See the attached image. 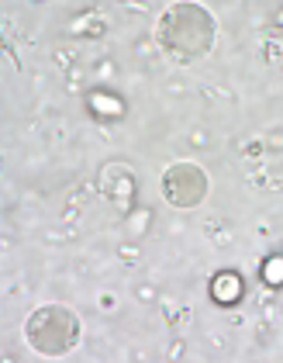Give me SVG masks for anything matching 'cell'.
<instances>
[{"mask_svg":"<svg viewBox=\"0 0 283 363\" xmlns=\"http://www.w3.org/2000/svg\"><path fill=\"white\" fill-rule=\"evenodd\" d=\"M262 280H266L270 287H280V280H283V259L280 256H270V259L262 263Z\"/></svg>","mask_w":283,"mask_h":363,"instance_id":"cell-6","label":"cell"},{"mask_svg":"<svg viewBox=\"0 0 283 363\" xmlns=\"http://www.w3.org/2000/svg\"><path fill=\"white\" fill-rule=\"evenodd\" d=\"M25 335L31 350H38L42 357H66L80 342V318L66 305H45L31 311Z\"/></svg>","mask_w":283,"mask_h":363,"instance_id":"cell-2","label":"cell"},{"mask_svg":"<svg viewBox=\"0 0 283 363\" xmlns=\"http://www.w3.org/2000/svg\"><path fill=\"white\" fill-rule=\"evenodd\" d=\"M242 294H246V284H242V277H238L235 270L214 274V280H211V298H214L218 305H238Z\"/></svg>","mask_w":283,"mask_h":363,"instance_id":"cell-4","label":"cell"},{"mask_svg":"<svg viewBox=\"0 0 283 363\" xmlns=\"http://www.w3.org/2000/svg\"><path fill=\"white\" fill-rule=\"evenodd\" d=\"M163 194L173 208H197L207 197V173L194 163H176L163 173Z\"/></svg>","mask_w":283,"mask_h":363,"instance_id":"cell-3","label":"cell"},{"mask_svg":"<svg viewBox=\"0 0 283 363\" xmlns=\"http://www.w3.org/2000/svg\"><path fill=\"white\" fill-rule=\"evenodd\" d=\"M86 108L97 114L100 121H114V118L125 114V101L117 94H111V90H90L86 94Z\"/></svg>","mask_w":283,"mask_h":363,"instance_id":"cell-5","label":"cell"},{"mask_svg":"<svg viewBox=\"0 0 283 363\" xmlns=\"http://www.w3.org/2000/svg\"><path fill=\"white\" fill-rule=\"evenodd\" d=\"M159 45L176 62L204 59L214 45V18L200 4H173L159 21Z\"/></svg>","mask_w":283,"mask_h":363,"instance_id":"cell-1","label":"cell"}]
</instances>
